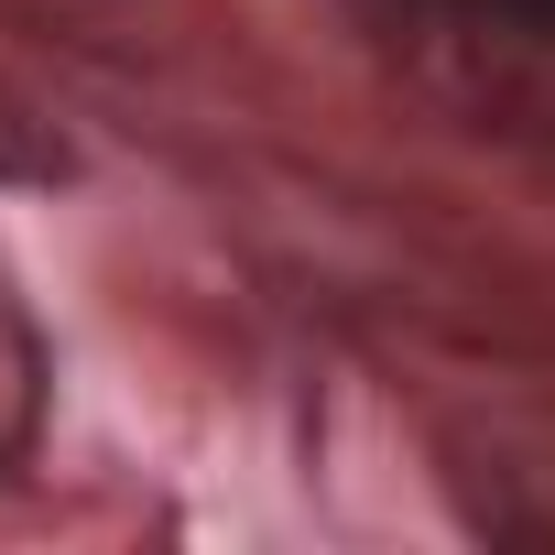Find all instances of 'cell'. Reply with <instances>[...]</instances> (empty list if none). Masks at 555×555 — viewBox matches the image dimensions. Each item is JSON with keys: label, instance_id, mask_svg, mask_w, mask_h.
Returning <instances> with one entry per match:
<instances>
[{"label": "cell", "instance_id": "cell-1", "mask_svg": "<svg viewBox=\"0 0 555 555\" xmlns=\"http://www.w3.org/2000/svg\"><path fill=\"white\" fill-rule=\"evenodd\" d=\"M436 12H468V23H501V34H544V44H555V0H436Z\"/></svg>", "mask_w": 555, "mask_h": 555}]
</instances>
